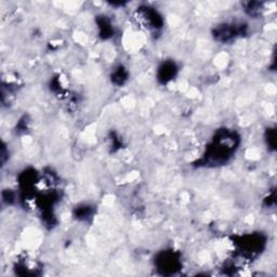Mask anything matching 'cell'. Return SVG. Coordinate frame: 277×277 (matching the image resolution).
Listing matches in <instances>:
<instances>
[{"label":"cell","mask_w":277,"mask_h":277,"mask_svg":"<svg viewBox=\"0 0 277 277\" xmlns=\"http://www.w3.org/2000/svg\"><path fill=\"white\" fill-rule=\"evenodd\" d=\"M244 10L245 12L252 17H257L262 14L263 11V3H258V2H249L245 3L244 5Z\"/></svg>","instance_id":"cell-11"},{"label":"cell","mask_w":277,"mask_h":277,"mask_svg":"<svg viewBox=\"0 0 277 277\" xmlns=\"http://www.w3.org/2000/svg\"><path fill=\"white\" fill-rule=\"evenodd\" d=\"M155 265L164 275H173L181 269L182 261H181V255L179 252L170 249L164 250L157 254Z\"/></svg>","instance_id":"cell-5"},{"label":"cell","mask_w":277,"mask_h":277,"mask_svg":"<svg viewBox=\"0 0 277 277\" xmlns=\"http://www.w3.org/2000/svg\"><path fill=\"white\" fill-rule=\"evenodd\" d=\"M95 22H97L98 25L99 36L104 40L110 39L114 35V27L110 18L105 15H99L95 18Z\"/></svg>","instance_id":"cell-7"},{"label":"cell","mask_w":277,"mask_h":277,"mask_svg":"<svg viewBox=\"0 0 277 277\" xmlns=\"http://www.w3.org/2000/svg\"><path fill=\"white\" fill-rule=\"evenodd\" d=\"M178 66L177 64L171 61L167 60L162 62L157 70V80L161 84H167L171 80H174L176 78V76L178 75Z\"/></svg>","instance_id":"cell-6"},{"label":"cell","mask_w":277,"mask_h":277,"mask_svg":"<svg viewBox=\"0 0 277 277\" xmlns=\"http://www.w3.org/2000/svg\"><path fill=\"white\" fill-rule=\"evenodd\" d=\"M135 17L138 24L150 32H158L164 26V17L161 13L151 6H140L136 10Z\"/></svg>","instance_id":"cell-4"},{"label":"cell","mask_w":277,"mask_h":277,"mask_svg":"<svg viewBox=\"0 0 277 277\" xmlns=\"http://www.w3.org/2000/svg\"><path fill=\"white\" fill-rule=\"evenodd\" d=\"M248 33V25L244 22H224L219 24L212 31L215 39L222 44H230L238 38L246 36Z\"/></svg>","instance_id":"cell-3"},{"label":"cell","mask_w":277,"mask_h":277,"mask_svg":"<svg viewBox=\"0 0 277 277\" xmlns=\"http://www.w3.org/2000/svg\"><path fill=\"white\" fill-rule=\"evenodd\" d=\"M39 270L37 263L32 260H22L18 261L15 265V271L18 275H37V271Z\"/></svg>","instance_id":"cell-8"},{"label":"cell","mask_w":277,"mask_h":277,"mask_svg":"<svg viewBox=\"0 0 277 277\" xmlns=\"http://www.w3.org/2000/svg\"><path fill=\"white\" fill-rule=\"evenodd\" d=\"M275 138H276V132L274 128H269L265 132V141L266 144L269 146L270 150L275 151Z\"/></svg>","instance_id":"cell-12"},{"label":"cell","mask_w":277,"mask_h":277,"mask_svg":"<svg viewBox=\"0 0 277 277\" xmlns=\"http://www.w3.org/2000/svg\"><path fill=\"white\" fill-rule=\"evenodd\" d=\"M234 245L237 248L238 255L244 258L245 261H248L257 257L264 249L266 237L260 233L236 236L234 238Z\"/></svg>","instance_id":"cell-2"},{"label":"cell","mask_w":277,"mask_h":277,"mask_svg":"<svg viewBox=\"0 0 277 277\" xmlns=\"http://www.w3.org/2000/svg\"><path fill=\"white\" fill-rule=\"evenodd\" d=\"M93 212V207H91L90 205H79L74 209V218L78 220V221H88L90 218H92Z\"/></svg>","instance_id":"cell-10"},{"label":"cell","mask_w":277,"mask_h":277,"mask_svg":"<svg viewBox=\"0 0 277 277\" xmlns=\"http://www.w3.org/2000/svg\"><path fill=\"white\" fill-rule=\"evenodd\" d=\"M128 79H129V73L122 65H118L117 68L112 72L111 80L114 84L118 86V87H121V86L125 84L128 81Z\"/></svg>","instance_id":"cell-9"},{"label":"cell","mask_w":277,"mask_h":277,"mask_svg":"<svg viewBox=\"0 0 277 277\" xmlns=\"http://www.w3.org/2000/svg\"><path fill=\"white\" fill-rule=\"evenodd\" d=\"M14 199H15V194L13 192H11V190H5V192L3 193V200L5 203H7L8 205H10L14 202Z\"/></svg>","instance_id":"cell-13"},{"label":"cell","mask_w":277,"mask_h":277,"mask_svg":"<svg viewBox=\"0 0 277 277\" xmlns=\"http://www.w3.org/2000/svg\"><path fill=\"white\" fill-rule=\"evenodd\" d=\"M241 144V137L234 130L220 129L218 130L207 146L203 157L196 166L198 167H219L223 166L231 160L238 146Z\"/></svg>","instance_id":"cell-1"}]
</instances>
